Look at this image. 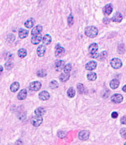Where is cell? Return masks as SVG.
<instances>
[{
  "instance_id": "obj_32",
  "label": "cell",
  "mask_w": 126,
  "mask_h": 145,
  "mask_svg": "<svg viewBox=\"0 0 126 145\" xmlns=\"http://www.w3.org/2000/svg\"><path fill=\"white\" fill-rule=\"evenodd\" d=\"M72 69V65L71 63H68L67 65H66L65 67L64 68V72L65 73H69L71 70Z\"/></svg>"
},
{
  "instance_id": "obj_23",
  "label": "cell",
  "mask_w": 126,
  "mask_h": 145,
  "mask_svg": "<svg viewBox=\"0 0 126 145\" xmlns=\"http://www.w3.org/2000/svg\"><path fill=\"white\" fill-rule=\"evenodd\" d=\"M120 85V81L118 79H113L110 81V86L111 89H116Z\"/></svg>"
},
{
  "instance_id": "obj_21",
  "label": "cell",
  "mask_w": 126,
  "mask_h": 145,
  "mask_svg": "<svg viewBox=\"0 0 126 145\" xmlns=\"http://www.w3.org/2000/svg\"><path fill=\"white\" fill-rule=\"evenodd\" d=\"M19 88H20V84L18 82H14L10 85V91L13 93H15L19 90Z\"/></svg>"
},
{
  "instance_id": "obj_16",
  "label": "cell",
  "mask_w": 126,
  "mask_h": 145,
  "mask_svg": "<svg viewBox=\"0 0 126 145\" xmlns=\"http://www.w3.org/2000/svg\"><path fill=\"white\" fill-rule=\"evenodd\" d=\"M46 51V47L44 45H40L39 46V47L37 48V54L39 57H42L44 56L45 53Z\"/></svg>"
},
{
  "instance_id": "obj_31",
  "label": "cell",
  "mask_w": 126,
  "mask_h": 145,
  "mask_svg": "<svg viewBox=\"0 0 126 145\" xmlns=\"http://www.w3.org/2000/svg\"><path fill=\"white\" fill-rule=\"evenodd\" d=\"M68 23L69 26H73V23H74V18H73V15L71 14L69 15L68 18Z\"/></svg>"
},
{
  "instance_id": "obj_43",
  "label": "cell",
  "mask_w": 126,
  "mask_h": 145,
  "mask_svg": "<svg viewBox=\"0 0 126 145\" xmlns=\"http://www.w3.org/2000/svg\"><path fill=\"white\" fill-rule=\"evenodd\" d=\"M3 72V67L2 66H1V72Z\"/></svg>"
},
{
  "instance_id": "obj_33",
  "label": "cell",
  "mask_w": 126,
  "mask_h": 145,
  "mask_svg": "<svg viewBox=\"0 0 126 145\" xmlns=\"http://www.w3.org/2000/svg\"><path fill=\"white\" fill-rule=\"evenodd\" d=\"M5 67L6 70H11L14 67V63H11V61L6 62L5 65Z\"/></svg>"
},
{
  "instance_id": "obj_38",
  "label": "cell",
  "mask_w": 126,
  "mask_h": 145,
  "mask_svg": "<svg viewBox=\"0 0 126 145\" xmlns=\"http://www.w3.org/2000/svg\"><path fill=\"white\" fill-rule=\"evenodd\" d=\"M120 122H121L122 124L126 125V116H124L121 118V119H120Z\"/></svg>"
},
{
  "instance_id": "obj_19",
  "label": "cell",
  "mask_w": 126,
  "mask_h": 145,
  "mask_svg": "<svg viewBox=\"0 0 126 145\" xmlns=\"http://www.w3.org/2000/svg\"><path fill=\"white\" fill-rule=\"evenodd\" d=\"M27 90L26 89H22L19 91V94L17 95V98L20 100H22L26 99L27 97Z\"/></svg>"
},
{
  "instance_id": "obj_34",
  "label": "cell",
  "mask_w": 126,
  "mask_h": 145,
  "mask_svg": "<svg viewBox=\"0 0 126 145\" xmlns=\"http://www.w3.org/2000/svg\"><path fill=\"white\" fill-rule=\"evenodd\" d=\"M66 131H63V130H61V131L58 132L57 133V136L59 137V138H64L66 136Z\"/></svg>"
},
{
  "instance_id": "obj_5",
  "label": "cell",
  "mask_w": 126,
  "mask_h": 145,
  "mask_svg": "<svg viewBox=\"0 0 126 145\" xmlns=\"http://www.w3.org/2000/svg\"><path fill=\"white\" fill-rule=\"evenodd\" d=\"M111 102L115 103H120L122 102L123 96L121 94H115L111 97Z\"/></svg>"
},
{
  "instance_id": "obj_18",
  "label": "cell",
  "mask_w": 126,
  "mask_h": 145,
  "mask_svg": "<svg viewBox=\"0 0 126 145\" xmlns=\"http://www.w3.org/2000/svg\"><path fill=\"white\" fill-rule=\"evenodd\" d=\"M34 24H35V20L33 18H29V19L26 20L24 23V26L26 27L27 28H31L34 26Z\"/></svg>"
},
{
  "instance_id": "obj_14",
  "label": "cell",
  "mask_w": 126,
  "mask_h": 145,
  "mask_svg": "<svg viewBox=\"0 0 126 145\" xmlns=\"http://www.w3.org/2000/svg\"><path fill=\"white\" fill-rule=\"evenodd\" d=\"M50 94L47 91H42L39 94V98L42 101L47 100L49 99Z\"/></svg>"
},
{
  "instance_id": "obj_3",
  "label": "cell",
  "mask_w": 126,
  "mask_h": 145,
  "mask_svg": "<svg viewBox=\"0 0 126 145\" xmlns=\"http://www.w3.org/2000/svg\"><path fill=\"white\" fill-rule=\"evenodd\" d=\"M42 122H43V118H42V116H35L32 118L31 120V123L35 127H39L42 123Z\"/></svg>"
},
{
  "instance_id": "obj_45",
  "label": "cell",
  "mask_w": 126,
  "mask_h": 145,
  "mask_svg": "<svg viewBox=\"0 0 126 145\" xmlns=\"http://www.w3.org/2000/svg\"><path fill=\"white\" fill-rule=\"evenodd\" d=\"M125 139H126V137H125Z\"/></svg>"
},
{
  "instance_id": "obj_27",
  "label": "cell",
  "mask_w": 126,
  "mask_h": 145,
  "mask_svg": "<svg viewBox=\"0 0 126 145\" xmlns=\"http://www.w3.org/2000/svg\"><path fill=\"white\" fill-rule=\"evenodd\" d=\"M75 90L73 88H69L67 91V95L69 98H73L75 95Z\"/></svg>"
},
{
  "instance_id": "obj_26",
  "label": "cell",
  "mask_w": 126,
  "mask_h": 145,
  "mask_svg": "<svg viewBox=\"0 0 126 145\" xmlns=\"http://www.w3.org/2000/svg\"><path fill=\"white\" fill-rule=\"evenodd\" d=\"M87 79L88 80L91 81H93L96 80L97 79V74H96L95 72H91V73H89L87 76Z\"/></svg>"
},
{
  "instance_id": "obj_40",
  "label": "cell",
  "mask_w": 126,
  "mask_h": 145,
  "mask_svg": "<svg viewBox=\"0 0 126 145\" xmlns=\"http://www.w3.org/2000/svg\"><path fill=\"white\" fill-rule=\"evenodd\" d=\"M118 116H119V114H118V112H113L112 113H111V117H112V118H117L118 117Z\"/></svg>"
},
{
  "instance_id": "obj_10",
  "label": "cell",
  "mask_w": 126,
  "mask_h": 145,
  "mask_svg": "<svg viewBox=\"0 0 126 145\" xmlns=\"http://www.w3.org/2000/svg\"><path fill=\"white\" fill-rule=\"evenodd\" d=\"M43 30V27L40 24H38V25L36 26L35 27L33 28V29H32L31 30V35L33 36L36 35L40 34L41 32Z\"/></svg>"
},
{
  "instance_id": "obj_2",
  "label": "cell",
  "mask_w": 126,
  "mask_h": 145,
  "mask_svg": "<svg viewBox=\"0 0 126 145\" xmlns=\"http://www.w3.org/2000/svg\"><path fill=\"white\" fill-rule=\"evenodd\" d=\"M110 65L114 69H119L122 66V62L119 58H114L110 61Z\"/></svg>"
},
{
  "instance_id": "obj_41",
  "label": "cell",
  "mask_w": 126,
  "mask_h": 145,
  "mask_svg": "<svg viewBox=\"0 0 126 145\" xmlns=\"http://www.w3.org/2000/svg\"><path fill=\"white\" fill-rule=\"evenodd\" d=\"M109 21H110V19H109V18H104L103 22L105 23H106V24H108V23H109Z\"/></svg>"
},
{
  "instance_id": "obj_20",
  "label": "cell",
  "mask_w": 126,
  "mask_h": 145,
  "mask_svg": "<svg viewBox=\"0 0 126 145\" xmlns=\"http://www.w3.org/2000/svg\"><path fill=\"white\" fill-rule=\"evenodd\" d=\"M42 42L44 45H49L52 42V37L50 35H45L42 38Z\"/></svg>"
},
{
  "instance_id": "obj_12",
  "label": "cell",
  "mask_w": 126,
  "mask_h": 145,
  "mask_svg": "<svg viewBox=\"0 0 126 145\" xmlns=\"http://www.w3.org/2000/svg\"><path fill=\"white\" fill-rule=\"evenodd\" d=\"M113 10H114V7H113V5L111 3H108L107 5H106V6L104 7L103 8V12L105 13V14L106 15H109L112 13Z\"/></svg>"
},
{
  "instance_id": "obj_22",
  "label": "cell",
  "mask_w": 126,
  "mask_h": 145,
  "mask_svg": "<svg viewBox=\"0 0 126 145\" xmlns=\"http://www.w3.org/2000/svg\"><path fill=\"white\" fill-rule=\"evenodd\" d=\"M45 112L46 111L45 110V109L42 107H38V108L36 109L35 111H34V113H35V115L38 116H43V115L45 114Z\"/></svg>"
},
{
  "instance_id": "obj_11",
  "label": "cell",
  "mask_w": 126,
  "mask_h": 145,
  "mask_svg": "<svg viewBox=\"0 0 126 145\" xmlns=\"http://www.w3.org/2000/svg\"><path fill=\"white\" fill-rule=\"evenodd\" d=\"M42 40V34L36 35L33 36V37L31 38V42L34 45H38L39 44L40 42H41V40Z\"/></svg>"
},
{
  "instance_id": "obj_39",
  "label": "cell",
  "mask_w": 126,
  "mask_h": 145,
  "mask_svg": "<svg viewBox=\"0 0 126 145\" xmlns=\"http://www.w3.org/2000/svg\"><path fill=\"white\" fill-rule=\"evenodd\" d=\"M100 54H98V53H95V54H90V56L91 58H98L99 57Z\"/></svg>"
},
{
  "instance_id": "obj_9",
  "label": "cell",
  "mask_w": 126,
  "mask_h": 145,
  "mask_svg": "<svg viewBox=\"0 0 126 145\" xmlns=\"http://www.w3.org/2000/svg\"><path fill=\"white\" fill-rule=\"evenodd\" d=\"M122 19L123 17L121 13L119 12H117L115 15L111 18V20L114 23H120L122 20Z\"/></svg>"
},
{
  "instance_id": "obj_28",
  "label": "cell",
  "mask_w": 126,
  "mask_h": 145,
  "mask_svg": "<svg viewBox=\"0 0 126 145\" xmlns=\"http://www.w3.org/2000/svg\"><path fill=\"white\" fill-rule=\"evenodd\" d=\"M77 90H78V91L79 94H83L85 91V87L83 84L78 83V85H77Z\"/></svg>"
},
{
  "instance_id": "obj_6",
  "label": "cell",
  "mask_w": 126,
  "mask_h": 145,
  "mask_svg": "<svg viewBox=\"0 0 126 145\" xmlns=\"http://www.w3.org/2000/svg\"><path fill=\"white\" fill-rule=\"evenodd\" d=\"M65 63L62 60H58L56 61L54 64V68L57 72H60L62 70H64L65 67Z\"/></svg>"
},
{
  "instance_id": "obj_13",
  "label": "cell",
  "mask_w": 126,
  "mask_h": 145,
  "mask_svg": "<svg viewBox=\"0 0 126 145\" xmlns=\"http://www.w3.org/2000/svg\"><path fill=\"white\" fill-rule=\"evenodd\" d=\"M64 53H65V49H64V47L59 46L58 47L56 48V51H55V56L57 58H61V57L63 56Z\"/></svg>"
},
{
  "instance_id": "obj_44",
  "label": "cell",
  "mask_w": 126,
  "mask_h": 145,
  "mask_svg": "<svg viewBox=\"0 0 126 145\" xmlns=\"http://www.w3.org/2000/svg\"><path fill=\"white\" fill-rule=\"evenodd\" d=\"M124 145H126V143H125V144H124Z\"/></svg>"
},
{
  "instance_id": "obj_4",
  "label": "cell",
  "mask_w": 126,
  "mask_h": 145,
  "mask_svg": "<svg viewBox=\"0 0 126 145\" xmlns=\"http://www.w3.org/2000/svg\"><path fill=\"white\" fill-rule=\"evenodd\" d=\"M42 88V83L40 81H34L29 85V89L32 91H39Z\"/></svg>"
},
{
  "instance_id": "obj_7",
  "label": "cell",
  "mask_w": 126,
  "mask_h": 145,
  "mask_svg": "<svg viewBox=\"0 0 126 145\" xmlns=\"http://www.w3.org/2000/svg\"><path fill=\"white\" fill-rule=\"evenodd\" d=\"M90 132L88 130H82L78 134V138L82 141H86L89 138Z\"/></svg>"
},
{
  "instance_id": "obj_36",
  "label": "cell",
  "mask_w": 126,
  "mask_h": 145,
  "mask_svg": "<svg viewBox=\"0 0 126 145\" xmlns=\"http://www.w3.org/2000/svg\"><path fill=\"white\" fill-rule=\"evenodd\" d=\"M99 57H100V59H101V60H103V59H105V58L107 57V52L106 51L102 52V53L100 54Z\"/></svg>"
},
{
  "instance_id": "obj_25",
  "label": "cell",
  "mask_w": 126,
  "mask_h": 145,
  "mask_svg": "<svg viewBox=\"0 0 126 145\" xmlns=\"http://www.w3.org/2000/svg\"><path fill=\"white\" fill-rule=\"evenodd\" d=\"M18 56L20 58H25L27 56V50L25 49L21 48L18 50Z\"/></svg>"
},
{
  "instance_id": "obj_42",
  "label": "cell",
  "mask_w": 126,
  "mask_h": 145,
  "mask_svg": "<svg viewBox=\"0 0 126 145\" xmlns=\"http://www.w3.org/2000/svg\"><path fill=\"white\" fill-rule=\"evenodd\" d=\"M122 91L124 92H126V85L122 87Z\"/></svg>"
},
{
  "instance_id": "obj_35",
  "label": "cell",
  "mask_w": 126,
  "mask_h": 145,
  "mask_svg": "<svg viewBox=\"0 0 126 145\" xmlns=\"http://www.w3.org/2000/svg\"><path fill=\"white\" fill-rule=\"evenodd\" d=\"M13 58H14V54H13L12 53H10V52H8V53H7L6 54H5V59H6V60L11 59H13Z\"/></svg>"
},
{
  "instance_id": "obj_17",
  "label": "cell",
  "mask_w": 126,
  "mask_h": 145,
  "mask_svg": "<svg viewBox=\"0 0 126 145\" xmlns=\"http://www.w3.org/2000/svg\"><path fill=\"white\" fill-rule=\"evenodd\" d=\"M98 50V45L96 43H92L89 47V51L90 54H95L97 53Z\"/></svg>"
},
{
  "instance_id": "obj_30",
  "label": "cell",
  "mask_w": 126,
  "mask_h": 145,
  "mask_svg": "<svg viewBox=\"0 0 126 145\" xmlns=\"http://www.w3.org/2000/svg\"><path fill=\"white\" fill-rule=\"evenodd\" d=\"M49 86H50V88L52 89L57 88H58V86H59V83L57 82V81L54 80V81H51V83H50Z\"/></svg>"
},
{
  "instance_id": "obj_8",
  "label": "cell",
  "mask_w": 126,
  "mask_h": 145,
  "mask_svg": "<svg viewBox=\"0 0 126 145\" xmlns=\"http://www.w3.org/2000/svg\"><path fill=\"white\" fill-rule=\"evenodd\" d=\"M97 62L95 61H90L88 63H86L85 69L89 71L94 70L96 69V68L97 67Z\"/></svg>"
},
{
  "instance_id": "obj_1",
  "label": "cell",
  "mask_w": 126,
  "mask_h": 145,
  "mask_svg": "<svg viewBox=\"0 0 126 145\" xmlns=\"http://www.w3.org/2000/svg\"><path fill=\"white\" fill-rule=\"evenodd\" d=\"M85 34L89 38H95L98 34V29L96 27L93 26H87L85 29Z\"/></svg>"
},
{
  "instance_id": "obj_37",
  "label": "cell",
  "mask_w": 126,
  "mask_h": 145,
  "mask_svg": "<svg viewBox=\"0 0 126 145\" xmlns=\"http://www.w3.org/2000/svg\"><path fill=\"white\" fill-rule=\"evenodd\" d=\"M120 135L123 137V138H125V137H126V129L125 128H123V129H122L121 130H120Z\"/></svg>"
},
{
  "instance_id": "obj_24",
  "label": "cell",
  "mask_w": 126,
  "mask_h": 145,
  "mask_svg": "<svg viewBox=\"0 0 126 145\" xmlns=\"http://www.w3.org/2000/svg\"><path fill=\"white\" fill-rule=\"evenodd\" d=\"M69 77H70L69 73L63 72V73L61 74V75L59 76V79L61 82H65V81H68V80L69 79Z\"/></svg>"
},
{
  "instance_id": "obj_15",
  "label": "cell",
  "mask_w": 126,
  "mask_h": 145,
  "mask_svg": "<svg viewBox=\"0 0 126 145\" xmlns=\"http://www.w3.org/2000/svg\"><path fill=\"white\" fill-rule=\"evenodd\" d=\"M18 33H19V38H21V39H23V38H26V37L28 36V35H29V30L20 28V29L19 30Z\"/></svg>"
},
{
  "instance_id": "obj_29",
  "label": "cell",
  "mask_w": 126,
  "mask_h": 145,
  "mask_svg": "<svg viewBox=\"0 0 126 145\" xmlns=\"http://www.w3.org/2000/svg\"><path fill=\"white\" fill-rule=\"evenodd\" d=\"M37 76L40 77H45V76H47V72L43 69L39 70L37 72Z\"/></svg>"
}]
</instances>
